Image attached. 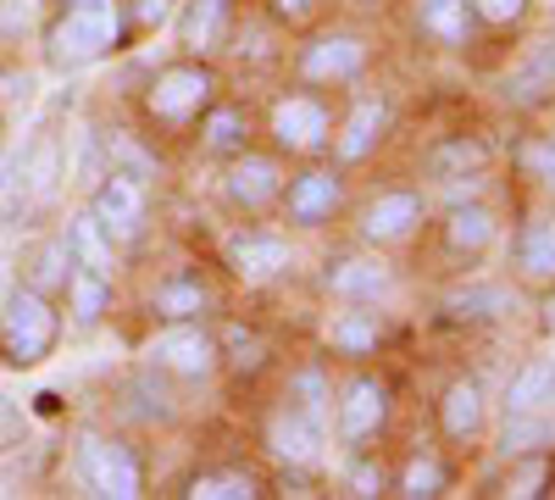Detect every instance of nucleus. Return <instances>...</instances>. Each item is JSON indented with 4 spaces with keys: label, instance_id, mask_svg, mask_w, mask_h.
I'll use <instances>...</instances> for the list:
<instances>
[{
    "label": "nucleus",
    "instance_id": "nucleus-1",
    "mask_svg": "<svg viewBox=\"0 0 555 500\" xmlns=\"http://www.w3.org/2000/svg\"><path fill=\"white\" fill-rule=\"evenodd\" d=\"M222 95V62L211 56H172L162 67H151V78L133 95V117L139 133L156 145H178L190 140L195 123L206 117V106Z\"/></svg>",
    "mask_w": 555,
    "mask_h": 500
},
{
    "label": "nucleus",
    "instance_id": "nucleus-2",
    "mask_svg": "<svg viewBox=\"0 0 555 500\" xmlns=\"http://www.w3.org/2000/svg\"><path fill=\"white\" fill-rule=\"evenodd\" d=\"M284 67H289L295 84L345 95V89H356V84L373 78V67H378V39H373V28H361V23H328V17H322L317 28L300 34L295 51H284Z\"/></svg>",
    "mask_w": 555,
    "mask_h": 500
},
{
    "label": "nucleus",
    "instance_id": "nucleus-3",
    "mask_svg": "<svg viewBox=\"0 0 555 500\" xmlns=\"http://www.w3.org/2000/svg\"><path fill=\"white\" fill-rule=\"evenodd\" d=\"M39 44H44V67L51 73H83L95 62H112L117 51H128L122 0H73V7H56Z\"/></svg>",
    "mask_w": 555,
    "mask_h": 500
},
{
    "label": "nucleus",
    "instance_id": "nucleus-4",
    "mask_svg": "<svg viewBox=\"0 0 555 500\" xmlns=\"http://www.w3.org/2000/svg\"><path fill=\"white\" fill-rule=\"evenodd\" d=\"M334 117H339V95L289 78V84L261 106V145H272L284 162L328 156V145H334Z\"/></svg>",
    "mask_w": 555,
    "mask_h": 500
},
{
    "label": "nucleus",
    "instance_id": "nucleus-5",
    "mask_svg": "<svg viewBox=\"0 0 555 500\" xmlns=\"http://www.w3.org/2000/svg\"><path fill=\"white\" fill-rule=\"evenodd\" d=\"M217 267H222V279L228 284H240V290H272V284H284L289 272L300 267V245L295 234L284 229V222H267V217H250V222H234V229L222 234L217 245Z\"/></svg>",
    "mask_w": 555,
    "mask_h": 500
},
{
    "label": "nucleus",
    "instance_id": "nucleus-6",
    "mask_svg": "<svg viewBox=\"0 0 555 500\" xmlns=\"http://www.w3.org/2000/svg\"><path fill=\"white\" fill-rule=\"evenodd\" d=\"M350 167H339L334 156H311V162H289L284 195H278V222L289 234H322L339 217H350Z\"/></svg>",
    "mask_w": 555,
    "mask_h": 500
},
{
    "label": "nucleus",
    "instance_id": "nucleus-7",
    "mask_svg": "<svg viewBox=\"0 0 555 500\" xmlns=\"http://www.w3.org/2000/svg\"><path fill=\"white\" fill-rule=\"evenodd\" d=\"M328 428H334L339 450H366V445L389 439V428H395V384L373 368V361H361V368H350L334 384Z\"/></svg>",
    "mask_w": 555,
    "mask_h": 500
},
{
    "label": "nucleus",
    "instance_id": "nucleus-8",
    "mask_svg": "<svg viewBox=\"0 0 555 500\" xmlns=\"http://www.w3.org/2000/svg\"><path fill=\"white\" fill-rule=\"evenodd\" d=\"M62 329H67V317H62V300L51 295H39L34 284H12L7 306H0V361L17 373L39 368L44 356H56L62 345Z\"/></svg>",
    "mask_w": 555,
    "mask_h": 500
},
{
    "label": "nucleus",
    "instance_id": "nucleus-9",
    "mask_svg": "<svg viewBox=\"0 0 555 500\" xmlns=\"http://www.w3.org/2000/svg\"><path fill=\"white\" fill-rule=\"evenodd\" d=\"M428 222H434L428 184H389V190H373L350 211V240L373 245V251H405L428 234Z\"/></svg>",
    "mask_w": 555,
    "mask_h": 500
},
{
    "label": "nucleus",
    "instance_id": "nucleus-10",
    "mask_svg": "<svg viewBox=\"0 0 555 500\" xmlns=\"http://www.w3.org/2000/svg\"><path fill=\"white\" fill-rule=\"evenodd\" d=\"M428 234H434V251L450 261V267H478L500 251L505 240V211L500 201H489L483 190L478 195H455L444 206H434V222H428Z\"/></svg>",
    "mask_w": 555,
    "mask_h": 500
},
{
    "label": "nucleus",
    "instance_id": "nucleus-11",
    "mask_svg": "<svg viewBox=\"0 0 555 500\" xmlns=\"http://www.w3.org/2000/svg\"><path fill=\"white\" fill-rule=\"evenodd\" d=\"M73 473L83 495H101V500H139L151 495V473L145 457L133 450V439L106 434V428H83L73 445Z\"/></svg>",
    "mask_w": 555,
    "mask_h": 500
},
{
    "label": "nucleus",
    "instance_id": "nucleus-12",
    "mask_svg": "<svg viewBox=\"0 0 555 500\" xmlns=\"http://www.w3.org/2000/svg\"><path fill=\"white\" fill-rule=\"evenodd\" d=\"M284 178H289V162L278 156L272 145L256 140L240 156L217 162V206L234 217V222L272 217L278 211V195H284Z\"/></svg>",
    "mask_w": 555,
    "mask_h": 500
},
{
    "label": "nucleus",
    "instance_id": "nucleus-13",
    "mask_svg": "<svg viewBox=\"0 0 555 500\" xmlns=\"http://www.w3.org/2000/svg\"><path fill=\"white\" fill-rule=\"evenodd\" d=\"M145 368H156L178 389H201L222 379V350H217V323H156L145 339Z\"/></svg>",
    "mask_w": 555,
    "mask_h": 500
},
{
    "label": "nucleus",
    "instance_id": "nucleus-14",
    "mask_svg": "<svg viewBox=\"0 0 555 500\" xmlns=\"http://www.w3.org/2000/svg\"><path fill=\"white\" fill-rule=\"evenodd\" d=\"M317 295L322 300H373V306H389L400 295V267H395V251H373L350 240L345 251L322 256L317 267Z\"/></svg>",
    "mask_w": 555,
    "mask_h": 500
},
{
    "label": "nucleus",
    "instance_id": "nucleus-15",
    "mask_svg": "<svg viewBox=\"0 0 555 500\" xmlns=\"http://www.w3.org/2000/svg\"><path fill=\"white\" fill-rule=\"evenodd\" d=\"M328 445H334V428L322 412H306V406L278 395L267 412H261V450L272 467H306V473H322L328 462Z\"/></svg>",
    "mask_w": 555,
    "mask_h": 500
},
{
    "label": "nucleus",
    "instance_id": "nucleus-16",
    "mask_svg": "<svg viewBox=\"0 0 555 500\" xmlns=\"http://www.w3.org/2000/svg\"><path fill=\"white\" fill-rule=\"evenodd\" d=\"M83 206L95 211V222L112 234V245L122 256H133L139 245L151 240V184L145 178H133L122 167H106L95 184L83 190Z\"/></svg>",
    "mask_w": 555,
    "mask_h": 500
},
{
    "label": "nucleus",
    "instance_id": "nucleus-17",
    "mask_svg": "<svg viewBox=\"0 0 555 500\" xmlns=\"http://www.w3.org/2000/svg\"><path fill=\"white\" fill-rule=\"evenodd\" d=\"M395 339V317L389 306L373 300H328V317L317 329V345L328 361H345V368H361V361H378Z\"/></svg>",
    "mask_w": 555,
    "mask_h": 500
},
{
    "label": "nucleus",
    "instance_id": "nucleus-18",
    "mask_svg": "<svg viewBox=\"0 0 555 500\" xmlns=\"http://www.w3.org/2000/svg\"><path fill=\"white\" fill-rule=\"evenodd\" d=\"M389 133H395V101H389V89L356 84V95L339 101L328 156L356 172V167H366V162H378V151L389 145Z\"/></svg>",
    "mask_w": 555,
    "mask_h": 500
},
{
    "label": "nucleus",
    "instance_id": "nucleus-19",
    "mask_svg": "<svg viewBox=\"0 0 555 500\" xmlns=\"http://www.w3.org/2000/svg\"><path fill=\"white\" fill-rule=\"evenodd\" d=\"M145 317L151 323H217L222 290L201 261H178V267L156 272V284L145 290Z\"/></svg>",
    "mask_w": 555,
    "mask_h": 500
},
{
    "label": "nucleus",
    "instance_id": "nucleus-20",
    "mask_svg": "<svg viewBox=\"0 0 555 500\" xmlns=\"http://www.w3.org/2000/svg\"><path fill=\"white\" fill-rule=\"evenodd\" d=\"M434 428L444 450H473L494 428V395L478 373H450L434 395Z\"/></svg>",
    "mask_w": 555,
    "mask_h": 500
},
{
    "label": "nucleus",
    "instance_id": "nucleus-21",
    "mask_svg": "<svg viewBox=\"0 0 555 500\" xmlns=\"http://www.w3.org/2000/svg\"><path fill=\"white\" fill-rule=\"evenodd\" d=\"M500 162V145L489 140L483 128H455V133H439V140L423 145L416 156V178L428 190H444V184H473V178H489Z\"/></svg>",
    "mask_w": 555,
    "mask_h": 500
},
{
    "label": "nucleus",
    "instance_id": "nucleus-22",
    "mask_svg": "<svg viewBox=\"0 0 555 500\" xmlns=\"http://www.w3.org/2000/svg\"><path fill=\"white\" fill-rule=\"evenodd\" d=\"M505 267L517 290H550L555 284V201H533L517 211L512 240H505Z\"/></svg>",
    "mask_w": 555,
    "mask_h": 500
},
{
    "label": "nucleus",
    "instance_id": "nucleus-23",
    "mask_svg": "<svg viewBox=\"0 0 555 500\" xmlns=\"http://www.w3.org/2000/svg\"><path fill=\"white\" fill-rule=\"evenodd\" d=\"M444 329H500L517 311V284L512 279H455L450 290H439L434 300Z\"/></svg>",
    "mask_w": 555,
    "mask_h": 500
},
{
    "label": "nucleus",
    "instance_id": "nucleus-24",
    "mask_svg": "<svg viewBox=\"0 0 555 500\" xmlns=\"http://www.w3.org/2000/svg\"><path fill=\"white\" fill-rule=\"evenodd\" d=\"M261 140V117H256V106L250 101H240V95H222L206 106V117L195 123V133H190V145H195V156L201 162H228V156H240L245 145H256Z\"/></svg>",
    "mask_w": 555,
    "mask_h": 500
},
{
    "label": "nucleus",
    "instance_id": "nucleus-25",
    "mask_svg": "<svg viewBox=\"0 0 555 500\" xmlns=\"http://www.w3.org/2000/svg\"><path fill=\"white\" fill-rule=\"evenodd\" d=\"M234 23H240V0H178V17H172L178 56L222 62L228 39H234Z\"/></svg>",
    "mask_w": 555,
    "mask_h": 500
},
{
    "label": "nucleus",
    "instance_id": "nucleus-26",
    "mask_svg": "<svg viewBox=\"0 0 555 500\" xmlns=\"http://www.w3.org/2000/svg\"><path fill=\"white\" fill-rule=\"evenodd\" d=\"M217 350H222V379L228 384H256L278 368V345L267 329L240 323V317H217Z\"/></svg>",
    "mask_w": 555,
    "mask_h": 500
},
{
    "label": "nucleus",
    "instance_id": "nucleus-27",
    "mask_svg": "<svg viewBox=\"0 0 555 500\" xmlns=\"http://www.w3.org/2000/svg\"><path fill=\"white\" fill-rule=\"evenodd\" d=\"M405 7H411V34L428 39L434 51H444V56L473 51L478 23H473L467 0H405Z\"/></svg>",
    "mask_w": 555,
    "mask_h": 500
},
{
    "label": "nucleus",
    "instance_id": "nucleus-28",
    "mask_svg": "<svg viewBox=\"0 0 555 500\" xmlns=\"http://www.w3.org/2000/svg\"><path fill=\"white\" fill-rule=\"evenodd\" d=\"M455 467H450V450L444 445H416L400 457V467L389 473V495L395 500H439L450 495Z\"/></svg>",
    "mask_w": 555,
    "mask_h": 500
},
{
    "label": "nucleus",
    "instance_id": "nucleus-29",
    "mask_svg": "<svg viewBox=\"0 0 555 500\" xmlns=\"http://www.w3.org/2000/svg\"><path fill=\"white\" fill-rule=\"evenodd\" d=\"M178 495H190V500H261V495H272V484H267L261 467H250L245 457H234V462L195 467L190 478H183Z\"/></svg>",
    "mask_w": 555,
    "mask_h": 500
},
{
    "label": "nucleus",
    "instance_id": "nucleus-30",
    "mask_svg": "<svg viewBox=\"0 0 555 500\" xmlns=\"http://www.w3.org/2000/svg\"><path fill=\"white\" fill-rule=\"evenodd\" d=\"M112 311H117V279H106V272H89V267H73L67 295H62V317H67V323H73L78 334H95Z\"/></svg>",
    "mask_w": 555,
    "mask_h": 500
},
{
    "label": "nucleus",
    "instance_id": "nucleus-31",
    "mask_svg": "<svg viewBox=\"0 0 555 500\" xmlns=\"http://www.w3.org/2000/svg\"><path fill=\"white\" fill-rule=\"evenodd\" d=\"M489 439H494V462L533 457V450H555V406H539V412H500Z\"/></svg>",
    "mask_w": 555,
    "mask_h": 500
},
{
    "label": "nucleus",
    "instance_id": "nucleus-32",
    "mask_svg": "<svg viewBox=\"0 0 555 500\" xmlns=\"http://www.w3.org/2000/svg\"><path fill=\"white\" fill-rule=\"evenodd\" d=\"M494 406L500 412H539V406H555V356L550 350L544 356H522L512 368V379L500 384Z\"/></svg>",
    "mask_w": 555,
    "mask_h": 500
},
{
    "label": "nucleus",
    "instance_id": "nucleus-33",
    "mask_svg": "<svg viewBox=\"0 0 555 500\" xmlns=\"http://www.w3.org/2000/svg\"><path fill=\"white\" fill-rule=\"evenodd\" d=\"M62 234H67V245H73V261L78 267H89V272H106V279H122V251L112 245V234L95 222V211L89 206H78L67 222H62Z\"/></svg>",
    "mask_w": 555,
    "mask_h": 500
},
{
    "label": "nucleus",
    "instance_id": "nucleus-34",
    "mask_svg": "<svg viewBox=\"0 0 555 500\" xmlns=\"http://www.w3.org/2000/svg\"><path fill=\"white\" fill-rule=\"evenodd\" d=\"M73 267H78V261H73V245H67L62 229H56V234H39V240L28 245V256H23V284H34L39 295L62 300Z\"/></svg>",
    "mask_w": 555,
    "mask_h": 500
},
{
    "label": "nucleus",
    "instance_id": "nucleus-35",
    "mask_svg": "<svg viewBox=\"0 0 555 500\" xmlns=\"http://www.w3.org/2000/svg\"><path fill=\"white\" fill-rule=\"evenodd\" d=\"M494 495H512V500H539L555 495V450H533V457H505Z\"/></svg>",
    "mask_w": 555,
    "mask_h": 500
},
{
    "label": "nucleus",
    "instance_id": "nucleus-36",
    "mask_svg": "<svg viewBox=\"0 0 555 500\" xmlns=\"http://www.w3.org/2000/svg\"><path fill=\"white\" fill-rule=\"evenodd\" d=\"M345 473H339V484H345V495H356V500H373V495H389V473L395 467H384V457H378V445H366V450H345Z\"/></svg>",
    "mask_w": 555,
    "mask_h": 500
},
{
    "label": "nucleus",
    "instance_id": "nucleus-37",
    "mask_svg": "<svg viewBox=\"0 0 555 500\" xmlns=\"http://www.w3.org/2000/svg\"><path fill=\"white\" fill-rule=\"evenodd\" d=\"M517 167L533 178V184H539L550 201H555V106H550L544 128L522 140V151H517Z\"/></svg>",
    "mask_w": 555,
    "mask_h": 500
},
{
    "label": "nucleus",
    "instance_id": "nucleus-38",
    "mask_svg": "<svg viewBox=\"0 0 555 500\" xmlns=\"http://www.w3.org/2000/svg\"><path fill=\"white\" fill-rule=\"evenodd\" d=\"M467 7H473L478 34H522L533 23L539 0H467Z\"/></svg>",
    "mask_w": 555,
    "mask_h": 500
},
{
    "label": "nucleus",
    "instance_id": "nucleus-39",
    "mask_svg": "<svg viewBox=\"0 0 555 500\" xmlns=\"http://www.w3.org/2000/svg\"><path fill=\"white\" fill-rule=\"evenodd\" d=\"M172 17H178V0H122L128 44H133V39H151V34H167Z\"/></svg>",
    "mask_w": 555,
    "mask_h": 500
},
{
    "label": "nucleus",
    "instance_id": "nucleus-40",
    "mask_svg": "<svg viewBox=\"0 0 555 500\" xmlns=\"http://www.w3.org/2000/svg\"><path fill=\"white\" fill-rule=\"evenodd\" d=\"M261 17L278 23L284 34H306L328 17V0H261Z\"/></svg>",
    "mask_w": 555,
    "mask_h": 500
},
{
    "label": "nucleus",
    "instance_id": "nucleus-41",
    "mask_svg": "<svg viewBox=\"0 0 555 500\" xmlns=\"http://www.w3.org/2000/svg\"><path fill=\"white\" fill-rule=\"evenodd\" d=\"M533 311H539V339L555 356V284L550 290H533Z\"/></svg>",
    "mask_w": 555,
    "mask_h": 500
},
{
    "label": "nucleus",
    "instance_id": "nucleus-42",
    "mask_svg": "<svg viewBox=\"0 0 555 500\" xmlns=\"http://www.w3.org/2000/svg\"><path fill=\"white\" fill-rule=\"evenodd\" d=\"M56 7H73V0H56Z\"/></svg>",
    "mask_w": 555,
    "mask_h": 500
}]
</instances>
